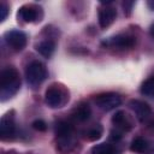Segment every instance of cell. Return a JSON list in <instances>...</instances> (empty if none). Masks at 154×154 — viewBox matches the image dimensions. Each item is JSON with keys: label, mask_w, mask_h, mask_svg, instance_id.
<instances>
[{"label": "cell", "mask_w": 154, "mask_h": 154, "mask_svg": "<svg viewBox=\"0 0 154 154\" xmlns=\"http://www.w3.org/2000/svg\"><path fill=\"white\" fill-rule=\"evenodd\" d=\"M20 87V78L16 69L7 67L0 75V96L1 101L14 95Z\"/></svg>", "instance_id": "cell-1"}, {"label": "cell", "mask_w": 154, "mask_h": 154, "mask_svg": "<svg viewBox=\"0 0 154 154\" xmlns=\"http://www.w3.org/2000/svg\"><path fill=\"white\" fill-rule=\"evenodd\" d=\"M25 77L30 85H38L41 84L46 77H47V70L46 66L41 61H31L25 70Z\"/></svg>", "instance_id": "cell-2"}, {"label": "cell", "mask_w": 154, "mask_h": 154, "mask_svg": "<svg viewBox=\"0 0 154 154\" xmlns=\"http://www.w3.org/2000/svg\"><path fill=\"white\" fill-rule=\"evenodd\" d=\"M95 103L100 109L108 112L118 107L122 103V99L116 93H105V94H100L95 99Z\"/></svg>", "instance_id": "cell-3"}, {"label": "cell", "mask_w": 154, "mask_h": 154, "mask_svg": "<svg viewBox=\"0 0 154 154\" xmlns=\"http://www.w3.org/2000/svg\"><path fill=\"white\" fill-rule=\"evenodd\" d=\"M55 135L59 141L60 147H65L67 149L69 146L72 144V125L67 122H59L55 126Z\"/></svg>", "instance_id": "cell-4"}, {"label": "cell", "mask_w": 154, "mask_h": 154, "mask_svg": "<svg viewBox=\"0 0 154 154\" xmlns=\"http://www.w3.org/2000/svg\"><path fill=\"white\" fill-rule=\"evenodd\" d=\"M6 42L14 51H22L26 45V35L20 30H11L6 32Z\"/></svg>", "instance_id": "cell-5"}, {"label": "cell", "mask_w": 154, "mask_h": 154, "mask_svg": "<svg viewBox=\"0 0 154 154\" xmlns=\"http://www.w3.org/2000/svg\"><path fill=\"white\" fill-rule=\"evenodd\" d=\"M130 107L131 109L134 111L136 118L140 120V122H144L149 118L152 111H150V107L148 103H146L144 101H141V100H132L130 102Z\"/></svg>", "instance_id": "cell-6"}, {"label": "cell", "mask_w": 154, "mask_h": 154, "mask_svg": "<svg viewBox=\"0 0 154 154\" xmlns=\"http://www.w3.org/2000/svg\"><path fill=\"white\" fill-rule=\"evenodd\" d=\"M16 131V125H14V119L13 116L10 113L5 114L1 120H0V134L2 138H12Z\"/></svg>", "instance_id": "cell-7"}, {"label": "cell", "mask_w": 154, "mask_h": 154, "mask_svg": "<svg viewBox=\"0 0 154 154\" xmlns=\"http://www.w3.org/2000/svg\"><path fill=\"white\" fill-rule=\"evenodd\" d=\"M103 45L116 47V48H130L135 45V38L132 36H128V35H117V36L111 37L109 40L105 41Z\"/></svg>", "instance_id": "cell-8"}, {"label": "cell", "mask_w": 154, "mask_h": 154, "mask_svg": "<svg viewBox=\"0 0 154 154\" xmlns=\"http://www.w3.org/2000/svg\"><path fill=\"white\" fill-rule=\"evenodd\" d=\"M45 100H46V103H47L49 107H52V108L60 107L61 103H63V94H61V91H60L59 88L51 87V88L47 89V91H46Z\"/></svg>", "instance_id": "cell-9"}, {"label": "cell", "mask_w": 154, "mask_h": 154, "mask_svg": "<svg viewBox=\"0 0 154 154\" xmlns=\"http://www.w3.org/2000/svg\"><path fill=\"white\" fill-rule=\"evenodd\" d=\"M116 16H117V12L111 6H106V7L100 8V11H99V24H100V26L103 28V29L109 26L113 23V20L116 19Z\"/></svg>", "instance_id": "cell-10"}, {"label": "cell", "mask_w": 154, "mask_h": 154, "mask_svg": "<svg viewBox=\"0 0 154 154\" xmlns=\"http://www.w3.org/2000/svg\"><path fill=\"white\" fill-rule=\"evenodd\" d=\"M18 17L26 23H31L37 19L38 12H37V8H35L32 6H23L18 11Z\"/></svg>", "instance_id": "cell-11"}, {"label": "cell", "mask_w": 154, "mask_h": 154, "mask_svg": "<svg viewBox=\"0 0 154 154\" xmlns=\"http://www.w3.org/2000/svg\"><path fill=\"white\" fill-rule=\"evenodd\" d=\"M36 49H37V52H38L41 55H43L45 58H49V57H52V54L54 53L55 45H54L53 41L46 40V41L40 42V43L37 45Z\"/></svg>", "instance_id": "cell-12"}, {"label": "cell", "mask_w": 154, "mask_h": 154, "mask_svg": "<svg viewBox=\"0 0 154 154\" xmlns=\"http://www.w3.org/2000/svg\"><path fill=\"white\" fill-rule=\"evenodd\" d=\"M112 123L117 126V128H120L123 130H128L131 128L130 123H128V119H126V114L123 112V111H118L116 112V114L112 117Z\"/></svg>", "instance_id": "cell-13"}, {"label": "cell", "mask_w": 154, "mask_h": 154, "mask_svg": "<svg viewBox=\"0 0 154 154\" xmlns=\"http://www.w3.org/2000/svg\"><path fill=\"white\" fill-rule=\"evenodd\" d=\"M91 154H118V150L112 144L101 143V144L95 146L91 149Z\"/></svg>", "instance_id": "cell-14"}, {"label": "cell", "mask_w": 154, "mask_h": 154, "mask_svg": "<svg viewBox=\"0 0 154 154\" xmlns=\"http://www.w3.org/2000/svg\"><path fill=\"white\" fill-rule=\"evenodd\" d=\"M90 107L87 103H82L79 105L76 109H75V118L79 122H84L87 119H89L90 117Z\"/></svg>", "instance_id": "cell-15"}, {"label": "cell", "mask_w": 154, "mask_h": 154, "mask_svg": "<svg viewBox=\"0 0 154 154\" xmlns=\"http://www.w3.org/2000/svg\"><path fill=\"white\" fill-rule=\"evenodd\" d=\"M147 148H148V143L143 137H136L135 140H132L130 144V149L136 153H143L147 150Z\"/></svg>", "instance_id": "cell-16"}, {"label": "cell", "mask_w": 154, "mask_h": 154, "mask_svg": "<svg viewBox=\"0 0 154 154\" xmlns=\"http://www.w3.org/2000/svg\"><path fill=\"white\" fill-rule=\"evenodd\" d=\"M141 93L148 97H154V76L143 82L141 87Z\"/></svg>", "instance_id": "cell-17"}, {"label": "cell", "mask_w": 154, "mask_h": 154, "mask_svg": "<svg viewBox=\"0 0 154 154\" xmlns=\"http://www.w3.org/2000/svg\"><path fill=\"white\" fill-rule=\"evenodd\" d=\"M101 128H93L90 129L88 132H87V137L90 140V141H95V140H99L101 137Z\"/></svg>", "instance_id": "cell-18"}, {"label": "cell", "mask_w": 154, "mask_h": 154, "mask_svg": "<svg viewBox=\"0 0 154 154\" xmlns=\"http://www.w3.org/2000/svg\"><path fill=\"white\" fill-rule=\"evenodd\" d=\"M32 128L35 130H37V131H46L47 125L42 119H36V120L32 122Z\"/></svg>", "instance_id": "cell-19"}, {"label": "cell", "mask_w": 154, "mask_h": 154, "mask_svg": "<svg viewBox=\"0 0 154 154\" xmlns=\"http://www.w3.org/2000/svg\"><path fill=\"white\" fill-rule=\"evenodd\" d=\"M8 13V8H7V5L5 2H1L0 4V20H5L6 19V16Z\"/></svg>", "instance_id": "cell-20"}, {"label": "cell", "mask_w": 154, "mask_h": 154, "mask_svg": "<svg viewBox=\"0 0 154 154\" xmlns=\"http://www.w3.org/2000/svg\"><path fill=\"white\" fill-rule=\"evenodd\" d=\"M148 6H149L152 10H154V0H150V1H148Z\"/></svg>", "instance_id": "cell-21"}, {"label": "cell", "mask_w": 154, "mask_h": 154, "mask_svg": "<svg viewBox=\"0 0 154 154\" xmlns=\"http://www.w3.org/2000/svg\"><path fill=\"white\" fill-rule=\"evenodd\" d=\"M150 35H152V36L154 37V24H153V25L150 26Z\"/></svg>", "instance_id": "cell-22"}]
</instances>
